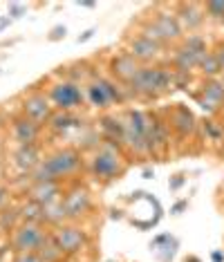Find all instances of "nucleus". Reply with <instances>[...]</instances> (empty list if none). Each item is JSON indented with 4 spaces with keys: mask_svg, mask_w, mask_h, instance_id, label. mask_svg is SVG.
<instances>
[{
    "mask_svg": "<svg viewBox=\"0 0 224 262\" xmlns=\"http://www.w3.org/2000/svg\"><path fill=\"white\" fill-rule=\"evenodd\" d=\"M199 101V105L206 110V112H217L224 105V83L222 81H206L204 83V88H202V94L197 97Z\"/></svg>",
    "mask_w": 224,
    "mask_h": 262,
    "instance_id": "obj_15",
    "label": "nucleus"
},
{
    "mask_svg": "<svg viewBox=\"0 0 224 262\" xmlns=\"http://www.w3.org/2000/svg\"><path fill=\"white\" fill-rule=\"evenodd\" d=\"M186 206H188V202H186V200H184V202H177V204L173 206V211H170V213H175V215H177V213H182Z\"/></svg>",
    "mask_w": 224,
    "mask_h": 262,
    "instance_id": "obj_37",
    "label": "nucleus"
},
{
    "mask_svg": "<svg viewBox=\"0 0 224 262\" xmlns=\"http://www.w3.org/2000/svg\"><path fill=\"white\" fill-rule=\"evenodd\" d=\"M40 255V260L43 262H61L63 260V251L58 249V244L54 242V237L47 235V240L40 244V249L36 251Z\"/></svg>",
    "mask_w": 224,
    "mask_h": 262,
    "instance_id": "obj_24",
    "label": "nucleus"
},
{
    "mask_svg": "<svg viewBox=\"0 0 224 262\" xmlns=\"http://www.w3.org/2000/svg\"><path fill=\"white\" fill-rule=\"evenodd\" d=\"M81 5V7H85V9H94V7H97V3H79Z\"/></svg>",
    "mask_w": 224,
    "mask_h": 262,
    "instance_id": "obj_40",
    "label": "nucleus"
},
{
    "mask_svg": "<svg viewBox=\"0 0 224 262\" xmlns=\"http://www.w3.org/2000/svg\"><path fill=\"white\" fill-rule=\"evenodd\" d=\"M162 47L157 40L148 38L146 34H139V36H135L130 40V50H128V54H130L132 58H137L139 63H148L152 61V58H157L159 54H162Z\"/></svg>",
    "mask_w": 224,
    "mask_h": 262,
    "instance_id": "obj_13",
    "label": "nucleus"
},
{
    "mask_svg": "<svg viewBox=\"0 0 224 262\" xmlns=\"http://www.w3.org/2000/svg\"><path fill=\"white\" fill-rule=\"evenodd\" d=\"M105 262H115V260H105Z\"/></svg>",
    "mask_w": 224,
    "mask_h": 262,
    "instance_id": "obj_43",
    "label": "nucleus"
},
{
    "mask_svg": "<svg viewBox=\"0 0 224 262\" xmlns=\"http://www.w3.org/2000/svg\"><path fill=\"white\" fill-rule=\"evenodd\" d=\"M110 70H112V74H115L119 81H123V83H128V85H130L132 79L139 74L141 63L137 61V58H132V56L126 52V54H119V56L112 58Z\"/></svg>",
    "mask_w": 224,
    "mask_h": 262,
    "instance_id": "obj_16",
    "label": "nucleus"
},
{
    "mask_svg": "<svg viewBox=\"0 0 224 262\" xmlns=\"http://www.w3.org/2000/svg\"><path fill=\"white\" fill-rule=\"evenodd\" d=\"M47 231L43 229V224H29L23 222L14 229V237H11V244H14L16 253H27V251H38L40 244L47 240Z\"/></svg>",
    "mask_w": 224,
    "mask_h": 262,
    "instance_id": "obj_7",
    "label": "nucleus"
},
{
    "mask_svg": "<svg viewBox=\"0 0 224 262\" xmlns=\"http://www.w3.org/2000/svg\"><path fill=\"white\" fill-rule=\"evenodd\" d=\"M204 133L209 135V137H211V139H213V141H217V139H220V137H222V130L217 128L213 121H206V123H204Z\"/></svg>",
    "mask_w": 224,
    "mask_h": 262,
    "instance_id": "obj_33",
    "label": "nucleus"
},
{
    "mask_svg": "<svg viewBox=\"0 0 224 262\" xmlns=\"http://www.w3.org/2000/svg\"><path fill=\"white\" fill-rule=\"evenodd\" d=\"M94 34H97V29H94V27H90V29H85V32H83V34H81V36H79V38H76V43H87V40H90V38L94 36Z\"/></svg>",
    "mask_w": 224,
    "mask_h": 262,
    "instance_id": "obj_34",
    "label": "nucleus"
},
{
    "mask_svg": "<svg viewBox=\"0 0 224 262\" xmlns=\"http://www.w3.org/2000/svg\"><path fill=\"white\" fill-rule=\"evenodd\" d=\"M213 260H215V262H222L224 255H222V253H213Z\"/></svg>",
    "mask_w": 224,
    "mask_h": 262,
    "instance_id": "obj_41",
    "label": "nucleus"
},
{
    "mask_svg": "<svg viewBox=\"0 0 224 262\" xmlns=\"http://www.w3.org/2000/svg\"><path fill=\"white\" fill-rule=\"evenodd\" d=\"M52 101L45 97V94H40V92H34V94H29V97L23 101V112H25V117L27 119H32L34 123H50V119H52Z\"/></svg>",
    "mask_w": 224,
    "mask_h": 262,
    "instance_id": "obj_12",
    "label": "nucleus"
},
{
    "mask_svg": "<svg viewBox=\"0 0 224 262\" xmlns=\"http://www.w3.org/2000/svg\"><path fill=\"white\" fill-rule=\"evenodd\" d=\"M206 52H209L206 50V40L199 34H188V38L175 52V70L180 74H191L193 70L199 68Z\"/></svg>",
    "mask_w": 224,
    "mask_h": 262,
    "instance_id": "obj_4",
    "label": "nucleus"
},
{
    "mask_svg": "<svg viewBox=\"0 0 224 262\" xmlns=\"http://www.w3.org/2000/svg\"><path fill=\"white\" fill-rule=\"evenodd\" d=\"M18 213H20L23 222H29V224H43L45 222V208L34 200H27L25 204L18 208Z\"/></svg>",
    "mask_w": 224,
    "mask_h": 262,
    "instance_id": "obj_22",
    "label": "nucleus"
},
{
    "mask_svg": "<svg viewBox=\"0 0 224 262\" xmlns=\"http://www.w3.org/2000/svg\"><path fill=\"white\" fill-rule=\"evenodd\" d=\"M50 101L61 112H70L83 103V90L74 81H58L50 90Z\"/></svg>",
    "mask_w": 224,
    "mask_h": 262,
    "instance_id": "obj_8",
    "label": "nucleus"
},
{
    "mask_svg": "<svg viewBox=\"0 0 224 262\" xmlns=\"http://www.w3.org/2000/svg\"><path fill=\"white\" fill-rule=\"evenodd\" d=\"M121 170H123V159H121L119 150H117L112 144H105L94 152L92 172L97 180H103V182L115 180L117 175H121Z\"/></svg>",
    "mask_w": 224,
    "mask_h": 262,
    "instance_id": "obj_6",
    "label": "nucleus"
},
{
    "mask_svg": "<svg viewBox=\"0 0 224 262\" xmlns=\"http://www.w3.org/2000/svg\"><path fill=\"white\" fill-rule=\"evenodd\" d=\"M27 14V7H25V5H20V3H11L9 5V18L11 20H14V18H23V16H25Z\"/></svg>",
    "mask_w": 224,
    "mask_h": 262,
    "instance_id": "obj_30",
    "label": "nucleus"
},
{
    "mask_svg": "<svg viewBox=\"0 0 224 262\" xmlns=\"http://www.w3.org/2000/svg\"><path fill=\"white\" fill-rule=\"evenodd\" d=\"M63 206H65L68 220H81L87 211H90V206H92V200H90L87 188L74 186L72 190H68L65 198H63Z\"/></svg>",
    "mask_w": 224,
    "mask_h": 262,
    "instance_id": "obj_11",
    "label": "nucleus"
},
{
    "mask_svg": "<svg viewBox=\"0 0 224 262\" xmlns=\"http://www.w3.org/2000/svg\"><path fill=\"white\" fill-rule=\"evenodd\" d=\"M150 247L157 249V255L162 262H170L175 258V251H177V240L170 235H159V237H155V242H152Z\"/></svg>",
    "mask_w": 224,
    "mask_h": 262,
    "instance_id": "obj_21",
    "label": "nucleus"
},
{
    "mask_svg": "<svg viewBox=\"0 0 224 262\" xmlns=\"http://www.w3.org/2000/svg\"><path fill=\"white\" fill-rule=\"evenodd\" d=\"M215 56H217V63H220V70L224 72V45H220L215 50Z\"/></svg>",
    "mask_w": 224,
    "mask_h": 262,
    "instance_id": "obj_36",
    "label": "nucleus"
},
{
    "mask_svg": "<svg viewBox=\"0 0 224 262\" xmlns=\"http://www.w3.org/2000/svg\"><path fill=\"white\" fill-rule=\"evenodd\" d=\"M148 38L157 40L159 45H166V43H175V40L182 38L184 29H182L180 20H177V14H168V11H162L152 18L148 25L144 27V32Z\"/></svg>",
    "mask_w": 224,
    "mask_h": 262,
    "instance_id": "obj_5",
    "label": "nucleus"
},
{
    "mask_svg": "<svg viewBox=\"0 0 224 262\" xmlns=\"http://www.w3.org/2000/svg\"><path fill=\"white\" fill-rule=\"evenodd\" d=\"M81 152L74 150V148H61L54 155L45 159V162L38 164V168L32 172L34 182H58L63 177L74 175L76 170L81 168Z\"/></svg>",
    "mask_w": 224,
    "mask_h": 262,
    "instance_id": "obj_1",
    "label": "nucleus"
},
{
    "mask_svg": "<svg viewBox=\"0 0 224 262\" xmlns=\"http://www.w3.org/2000/svg\"><path fill=\"white\" fill-rule=\"evenodd\" d=\"M9 23H11L9 16H5V18H0V32H3V29H7V27H9Z\"/></svg>",
    "mask_w": 224,
    "mask_h": 262,
    "instance_id": "obj_39",
    "label": "nucleus"
},
{
    "mask_svg": "<svg viewBox=\"0 0 224 262\" xmlns=\"http://www.w3.org/2000/svg\"><path fill=\"white\" fill-rule=\"evenodd\" d=\"M170 85H173V74L168 70L141 65L139 74L130 83V90L141 97H159L162 92L170 90Z\"/></svg>",
    "mask_w": 224,
    "mask_h": 262,
    "instance_id": "obj_3",
    "label": "nucleus"
},
{
    "mask_svg": "<svg viewBox=\"0 0 224 262\" xmlns=\"http://www.w3.org/2000/svg\"><path fill=\"white\" fill-rule=\"evenodd\" d=\"M40 137V126L34 123L32 119L20 117L14 121V139L18 141V146H36Z\"/></svg>",
    "mask_w": 224,
    "mask_h": 262,
    "instance_id": "obj_17",
    "label": "nucleus"
},
{
    "mask_svg": "<svg viewBox=\"0 0 224 262\" xmlns=\"http://www.w3.org/2000/svg\"><path fill=\"white\" fill-rule=\"evenodd\" d=\"M204 18H206L204 5H197V3H182L180 7H177V20H180L182 29H188V32H197V29L204 25Z\"/></svg>",
    "mask_w": 224,
    "mask_h": 262,
    "instance_id": "obj_14",
    "label": "nucleus"
},
{
    "mask_svg": "<svg viewBox=\"0 0 224 262\" xmlns=\"http://www.w3.org/2000/svg\"><path fill=\"white\" fill-rule=\"evenodd\" d=\"M87 99L94 108H108L110 103H121L123 94L121 90L108 79H94L90 85H87Z\"/></svg>",
    "mask_w": 224,
    "mask_h": 262,
    "instance_id": "obj_9",
    "label": "nucleus"
},
{
    "mask_svg": "<svg viewBox=\"0 0 224 262\" xmlns=\"http://www.w3.org/2000/svg\"><path fill=\"white\" fill-rule=\"evenodd\" d=\"M101 128H103L105 135L112 137V139H123V119L103 117L101 119Z\"/></svg>",
    "mask_w": 224,
    "mask_h": 262,
    "instance_id": "obj_27",
    "label": "nucleus"
},
{
    "mask_svg": "<svg viewBox=\"0 0 224 262\" xmlns=\"http://www.w3.org/2000/svg\"><path fill=\"white\" fill-rule=\"evenodd\" d=\"M197 70H199V72H202V74H204L209 81H213L215 76L222 72V70H220V63H217L215 52H206L204 58H202V63H199V68H197Z\"/></svg>",
    "mask_w": 224,
    "mask_h": 262,
    "instance_id": "obj_26",
    "label": "nucleus"
},
{
    "mask_svg": "<svg viewBox=\"0 0 224 262\" xmlns=\"http://www.w3.org/2000/svg\"><path fill=\"white\" fill-rule=\"evenodd\" d=\"M14 262H43L36 251H27V253H16Z\"/></svg>",
    "mask_w": 224,
    "mask_h": 262,
    "instance_id": "obj_32",
    "label": "nucleus"
},
{
    "mask_svg": "<svg viewBox=\"0 0 224 262\" xmlns=\"http://www.w3.org/2000/svg\"><path fill=\"white\" fill-rule=\"evenodd\" d=\"M182 184H184V175H175V180H170V182H168V186L173 188V190H177Z\"/></svg>",
    "mask_w": 224,
    "mask_h": 262,
    "instance_id": "obj_35",
    "label": "nucleus"
},
{
    "mask_svg": "<svg viewBox=\"0 0 224 262\" xmlns=\"http://www.w3.org/2000/svg\"><path fill=\"white\" fill-rule=\"evenodd\" d=\"M170 128H173L180 137L193 135V133H195V117H193V112L188 108H184V105L175 108L173 117H170Z\"/></svg>",
    "mask_w": 224,
    "mask_h": 262,
    "instance_id": "obj_19",
    "label": "nucleus"
},
{
    "mask_svg": "<svg viewBox=\"0 0 224 262\" xmlns=\"http://www.w3.org/2000/svg\"><path fill=\"white\" fill-rule=\"evenodd\" d=\"M144 177H146V180H150V177H152V170L146 168V170H144Z\"/></svg>",
    "mask_w": 224,
    "mask_h": 262,
    "instance_id": "obj_42",
    "label": "nucleus"
},
{
    "mask_svg": "<svg viewBox=\"0 0 224 262\" xmlns=\"http://www.w3.org/2000/svg\"><path fill=\"white\" fill-rule=\"evenodd\" d=\"M18 217H20V213L14 211V208H9V211H3V213H0V226H3V229H11Z\"/></svg>",
    "mask_w": 224,
    "mask_h": 262,
    "instance_id": "obj_29",
    "label": "nucleus"
},
{
    "mask_svg": "<svg viewBox=\"0 0 224 262\" xmlns=\"http://www.w3.org/2000/svg\"><path fill=\"white\" fill-rule=\"evenodd\" d=\"M43 208H45V222H47V224L61 226L63 220H68L65 206H63V198L56 200V202H52V204H47V206H43Z\"/></svg>",
    "mask_w": 224,
    "mask_h": 262,
    "instance_id": "obj_25",
    "label": "nucleus"
},
{
    "mask_svg": "<svg viewBox=\"0 0 224 262\" xmlns=\"http://www.w3.org/2000/svg\"><path fill=\"white\" fill-rule=\"evenodd\" d=\"M29 200L38 202L40 206H47L61 200V186H58V182H34L29 188Z\"/></svg>",
    "mask_w": 224,
    "mask_h": 262,
    "instance_id": "obj_18",
    "label": "nucleus"
},
{
    "mask_svg": "<svg viewBox=\"0 0 224 262\" xmlns=\"http://www.w3.org/2000/svg\"><path fill=\"white\" fill-rule=\"evenodd\" d=\"M5 202H7V188L0 186V208L5 206Z\"/></svg>",
    "mask_w": 224,
    "mask_h": 262,
    "instance_id": "obj_38",
    "label": "nucleus"
},
{
    "mask_svg": "<svg viewBox=\"0 0 224 262\" xmlns=\"http://www.w3.org/2000/svg\"><path fill=\"white\" fill-rule=\"evenodd\" d=\"M14 164L23 172H34L40 164V152L36 146H18L14 152Z\"/></svg>",
    "mask_w": 224,
    "mask_h": 262,
    "instance_id": "obj_20",
    "label": "nucleus"
},
{
    "mask_svg": "<svg viewBox=\"0 0 224 262\" xmlns=\"http://www.w3.org/2000/svg\"><path fill=\"white\" fill-rule=\"evenodd\" d=\"M52 237H54V242L58 244V249L63 251V255L79 253L81 249L85 247V242H87L85 233L79 229V226H74V224H61V226H56L54 233H52Z\"/></svg>",
    "mask_w": 224,
    "mask_h": 262,
    "instance_id": "obj_10",
    "label": "nucleus"
},
{
    "mask_svg": "<svg viewBox=\"0 0 224 262\" xmlns=\"http://www.w3.org/2000/svg\"><path fill=\"white\" fill-rule=\"evenodd\" d=\"M65 34H68V27H65V25H56V27H52V32H50V36H47V40L56 43V40H63V38H65Z\"/></svg>",
    "mask_w": 224,
    "mask_h": 262,
    "instance_id": "obj_31",
    "label": "nucleus"
},
{
    "mask_svg": "<svg viewBox=\"0 0 224 262\" xmlns=\"http://www.w3.org/2000/svg\"><path fill=\"white\" fill-rule=\"evenodd\" d=\"M50 126H52V130H56V133H65V130L79 126V119H76L72 112H61V110H58V112L52 115Z\"/></svg>",
    "mask_w": 224,
    "mask_h": 262,
    "instance_id": "obj_23",
    "label": "nucleus"
},
{
    "mask_svg": "<svg viewBox=\"0 0 224 262\" xmlns=\"http://www.w3.org/2000/svg\"><path fill=\"white\" fill-rule=\"evenodd\" d=\"M155 119H150L146 112L141 110H128L126 117H123V139L130 150H135L137 155H146L150 152V144H148V133Z\"/></svg>",
    "mask_w": 224,
    "mask_h": 262,
    "instance_id": "obj_2",
    "label": "nucleus"
},
{
    "mask_svg": "<svg viewBox=\"0 0 224 262\" xmlns=\"http://www.w3.org/2000/svg\"><path fill=\"white\" fill-rule=\"evenodd\" d=\"M204 11L215 20H224V0H211L204 5Z\"/></svg>",
    "mask_w": 224,
    "mask_h": 262,
    "instance_id": "obj_28",
    "label": "nucleus"
}]
</instances>
